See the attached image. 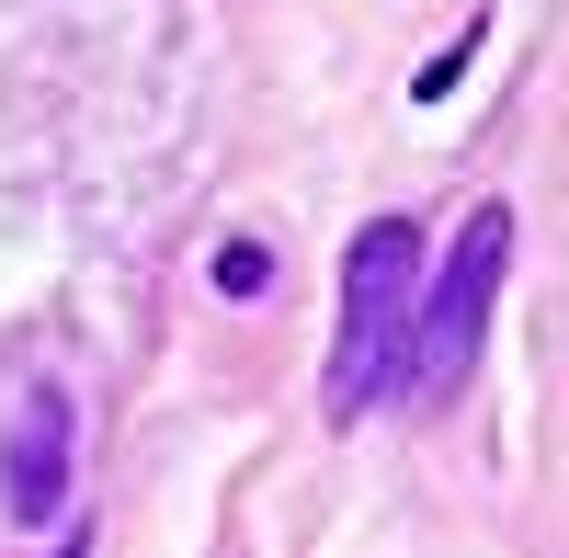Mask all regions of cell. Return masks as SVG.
Returning <instances> with one entry per match:
<instances>
[{"label": "cell", "mask_w": 569, "mask_h": 558, "mask_svg": "<svg viewBox=\"0 0 569 558\" xmlns=\"http://www.w3.org/2000/svg\"><path fill=\"white\" fill-rule=\"evenodd\" d=\"M0 501H12V525H46L69 501V399L58 388L23 399V434H12V456H0Z\"/></svg>", "instance_id": "3"}, {"label": "cell", "mask_w": 569, "mask_h": 558, "mask_svg": "<svg viewBox=\"0 0 569 558\" xmlns=\"http://www.w3.org/2000/svg\"><path fill=\"white\" fill-rule=\"evenodd\" d=\"M501 273H512V206H467L456 251L433 273V297H421V319H410V388L421 399H445L467 365H479L490 308H501Z\"/></svg>", "instance_id": "2"}, {"label": "cell", "mask_w": 569, "mask_h": 558, "mask_svg": "<svg viewBox=\"0 0 569 558\" xmlns=\"http://www.w3.org/2000/svg\"><path fill=\"white\" fill-rule=\"evenodd\" d=\"M410 319H421V240H410V217H376V228H353V251H342L330 422H365L388 388H410Z\"/></svg>", "instance_id": "1"}, {"label": "cell", "mask_w": 569, "mask_h": 558, "mask_svg": "<svg viewBox=\"0 0 569 558\" xmlns=\"http://www.w3.org/2000/svg\"><path fill=\"white\" fill-rule=\"evenodd\" d=\"M217 286H228V297H262V286H273L262 240H228V251H217Z\"/></svg>", "instance_id": "4"}]
</instances>
